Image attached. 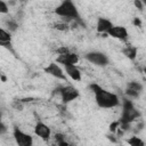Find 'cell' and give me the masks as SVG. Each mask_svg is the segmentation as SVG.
<instances>
[{
	"label": "cell",
	"instance_id": "obj_1",
	"mask_svg": "<svg viewBox=\"0 0 146 146\" xmlns=\"http://www.w3.org/2000/svg\"><path fill=\"white\" fill-rule=\"evenodd\" d=\"M90 89L95 95L96 104L102 108H113L119 106L120 99L116 94L111 92L97 83H91Z\"/></svg>",
	"mask_w": 146,
	"mask_h": 146
},
{
	"label": "cell",
	"instance_id": "obj_2",
	"mask_svg": "<svg viewBox=\"0 0 146 146\" xmlns=\"http://www.w3.org/2000/svg\"><path fill=\"white\" fill-rule=\"evenodd\" d=\"M54 13L63 18L78 21L80 18L79 9L73 0H62L60 3L54 9Z\"/></svg>",
	"mask_w": 146,
	"mask_h": 146
},
{
	"label": "cell",
	"instance_id": "obj_3",
	"mask_svg": "<svg viewBox=\"0 0 146 146\" xmlns=\"http://www.w3.org/2000/svg\"><path fill=\"white\" fill-rule=\"evenodd\" d=\"M140 116L139 111L135 107L133 103L130 99L124 98L122 102V114L121 119L119 121L120 124H130L135 120H137Z\"/></svg>",
	"mask_w": 146,
	"mask_h": 146
},
{
	"label": "cell",
	"instance_id": "obj_4",
	"mask_svg": "<svg viewBox=\"0 0 146 146\" xmlns=\"http://www.w3.org/2000/svg\"><path fill=\"white\" fill-rule=\"evenodd\" d=\"M55 92H58L60 95V98H62V102L64 104H68L73 100H75L76 98H79L80 96V92L79 90L73 87V86H64V87H59L58 89L54 90Z\"/></svg>",
	"mask_w": 146,
	"mask_h": 146
},
{
	"label": "cell",
	"instance_id": "obj_5",
	"mask_svg": "<svg viewBox=\"0 0 146 146\" xmlns=\"http://www.w3.org/2000/svg\"><path fill=\"white\" fill-rule=\"evenodd\" d=\"M84 57L88 62H90L96 66H106L110 63V59L106 56V54L102 51H90V52H87Z\"/></svg>",
	"mask_w": 146,
	"mask_h": 146
},
{
	"label": "cell",
	"instance_id": "obj_6",
	"mask_svg": "<svg viewBox=\"0 0 146 146\" xmlns=\"http://www.w3.org/2000/svg\"><path fill=\"white\" fill-rule=\"evenodd\" d=\"M13 137L18 146H32L33 145V138L31 135L22 131L19 128L15 127L13 130Z\"/></svg>",
	"mask_w": 146,
	"mask_h": 146
},
{
	"label": "cell",
	"instance_id": "obj_7",
	"mask_svg": "<svg viewBox=\"0 0 146 146\" xmlns=\"http://www.w3.org/2000/svg\"><path fill=\"white\" fill-rule=\"evenodd\" d=\"M43 71H44L47 74H49V75H51L52 78H55V79H58V80H62V81H66V74H65L64 70L59 66V64H58L57 62H51V63H49V64L43 68Z\"/></svg>",
	"mask_w": 146,
	"mask_h": 146
},
{
	"label": "cell",
	"instance_id": "obj_8",
	"mask_svg": "<svg viewBox=\"0 0 146 146\" xmlns=\"http://www.w3.org/2000/svg\"><path fill=\"white\" fill-rule=\"evenodd\" d=\"M107 35H110V36H112L114 39L121 40V41H125L129 38V32L122 25H113L110 29V31L107 32Z\"/></svg>",
	"mask_w": 146,
	"mask_h": 146
},
{
	"label": "cell",
	"instance_id": "obj_9",
	"mask_svg": "<svg viewBox=\"0 0 146 146\" xmlns=\"http://www.w3.org/2000/svg\"><path fill=\"white\" fill-rule=\"evenodd\" d=\"M34 133H35L39 138H41L42 140L47 141V140H49V138H50V136H51V129H50L49 125L46 124L44 122L38 121L36 124H35V127H34Z\"/></svg>",
	"mask_w": 146,
	"mask_h": 146
},
{
	"label": "cell",
	"instance_id": "obj_10",
	"mask_svg": "<svg viewBox=\"0 0 146 146\" xmlns=\"http://www.w3.org/2000/svg\"><path fill=\"white\" fill-rule=\"evenodd\" d=\"M56 62L58 64H62L63 66H66V65H73V64H78L79 62V57L74 52H71L70 50L66 51V52H63V54H59L58 57L56 58Z\"/></svg>",
	"mask_w": 146,
	"mask_h": 146
},
{
	"label": "cell",
	"instance_id": "obj_11",
	"mask_svg": "<svg viewBox=\"0 0 146 146\" xmlns=\"http://www.w3.org/2000/svg\"><path fill=\"white\" fill-rule=\"evenodd\" d=\"M143 89H144V87H143V84L140 82H138V81H131L127 86L125 95L128 97H131V98H137V97H139V95L143 91Z\"/></svg>",
	"mask_w": 146,
	"mask_h": 146
},
{
	"label": "cell",
	"instance_id": "obj_12",
	"mask_svg": "<svg viewBox=\"0 0 146 146\" xmlns=\"http://www.w3.org/2000/svg\"><path fill=\"white\" fill-rule=\"evenodd\" d=\"M64 72H65V74H66L70 79H72L73 81H80V80L82 79V73H81L80 68L76 66V64L64 66Z\"/></svg>",
	"mask_w": 146,
	"mask_h": 146
},
{
	"label": "cell",
	"instance_id": "obj_13",
	"mask_svg": "<svg viewBox=\"0 0 146 146\" xmlns=\"http://www.w3.org/2000/svg\"><path fill=\"white\" fill-rule=\"evenodd\" d=\"M113 26V23L105 17H99L97 19V24H96V30L98 33H104L107 34V32L110 31V29Z\"/></svg>",
	"mask_w": 146,
	"mask_h": 146
},
{
	"label": "cell",
	"instance_id": "obj_14",
	"mask_svg": "<svg viewBox=\"0 0 146 146\" xmlns=\"http://www.w3.org/2000/svg\"><path fill=\"white\" fill-rule=\"evenodd\" d=\"M11 43V33L6 29L0 27V46L2 47H10Z\"/></svg>",
	"mask_w": 146,
	"mask_h": 146
},
{
	"label": "cell",
	"instance_id": "obj_15",
	"mask_svg": "<svg viewBox=\"0 0 146 146\" xmlns=\"http://www.w3.org/2000/svg\"><path fill=\"white\" fill-rule=\"evenodd\" d=\"M122 52L131 60H135L137 57V47L135 46H125V48L122 50Z\"/></svg>",
	"mask_w": 146,
	"mask_h": 146
},
{
	"label": "cell",
	"instance_id": "obj_16",
	"mask_svg": "<svg viewBox=\"0 0 146 146\" xmlns=\"http://www.w3.org/2000/svg\"><path fill=\"white\" fill-rule=\"evenodd\" d=\"M6 27H7V29H6L7 31H9L10 33H13V32H16V31L18 30V24H17L16 21L9 19V21L6 22Z\"/></svg>",
	"mask_w": 146,
	"mask_h": 146
},
{
	"label": "cell",
	"instance_id": "obj_17",
	"mask_svg": "<svg viewBox=\"0 0 146 146\" xmlns=\"http://www.w3.org/2000/svg\"><path fill=\"white\" fill-rule=\"evenodd\" d=\"M127 143H128L130 146H144V145H145L144 140H141L139 137H136V136L130 137V138L127 140Z\"/></svg>",
	"mask_w": 146,
	"mask_h": 146
},
{
	"label": "cell",
	"instance_id": "obj_18",
	"mask_svg": "<svg viewBox=\"0 0 146 146\" xmlns=\"http://www.w3.org/2000/svg\"><path fill=\"white\" fill-rule=\"evenodd\" d=\"M55 137H56V141H57L58 145H60V146L68 145V143L65 141V137H64V135H62V133H56Z\"/></svg>",
	"mask_w": 146,
	"mask_h": 146
},
{
	"label": "cell",
	"instance_id": "obj_19",
	"mask_svg": "<svg viewBox=\"0 0 146 146\" xmlns=\"http://www.w3.org/2000/svg\"><path fill=\"white\" fill-rule=\"evenodd\" d=\"M9 7L5 0H0V14H8Z\"/></svg>",
	"mask_w": 146,
	"mask_h": 146
},
{
	"label": "cell",
	"instance_id": "obj_20",
	"mask_svg": "<svg viewBox=\"0 0 146 146\" xmlns=\"http://www.w3.org/2000/svg\"><path fill=\"white\" fill-rule=\"evenodd\" d=\"M133 5L137 9L139 10H144V7H145V2H143L141 0H133Z\"/></svg>",
	"mask_w": 146,
	"mask_h": 146
},
{
	"label": "cell",
	"instance_id": "obj_21",
	"mask_svg": "<svg viewBox=\"0 0 146 146\" xmlns=\"http://www.w3.org/2000/svg\"><path fill=\"white\" fill-rule=\"evenodd\" d=\"M54 27H55L56 30H59V31H67V30H68V25H67V24H64V23L56 24Z\"/></svg>",
	"mask_w": 146,
	"mask_h": 146
},
{
	"label": "cell",
	"instance_id": "obj_22",
	"mask_svg": "<svg viewBox=\"0 0 146 146\" xmlns=\"http://www.w3.org/2000/svg\"><path fill=\"white\" fill-rule=\"evenodd\" d=\"M8 131V128H7V125L0 120V136H3L6 132Z\"/></svg>",
	"mask_w": 146,
	"mask_h": 146
},
{
	"label": "cell",
	"instance_id": "obj_23",
	"mask_svg": "<svg viewBox=\"0 0 146 146\" xmlns=\"http://www.w3.org/2000/svg\"><path fill=\"white\" fill-rule=\"evenodd\" d=\"M133 25H135V26H138V27H140V26H141V22H140V19L136 17V18L133 19Z\"/></svg>",
	"mask_w": 146,
	"mask_h": 146
},
{
	"label": "cell",
	"instance_id": "obj_24",
	"mask_svg": "<svg viewBox=\"0 0 146 146\" xmlns=\"http://www.w3.org/2000/svg\"><path fill=\"white\" fill-rule=\"evenodd\" d=\"M116 128H119V121H117V122H114V123L111 124V130H112V131H115Z\"/></svg>",
	"mask_w": 146,
	"mask_h": 146
},
{
	"label": "cell",
	"instance_id": "obj_25",
	"mask_svg": "<svg viewBox=\"0 0 146 146\" xmlns=\"http://www.w3.org/2000/svg\"><path fill=\"white\" fill-rule=\"evenodd\" d=\"M1 116H2V113H1V111H0V120H1Z\"/></svg>",
	"mask_w": 146,
	"mask_h": 146
},
{
	"label": "cell",
	"instance_id": "obj_26",
	"mask_svg": "<svg viewBox=\"0 0 146 146\" xmlns=\"http://www.w3.org/2000/svg\"><path fill=\"white\" fill-rule=\"evenodd\" d=\"M18 1H25V0H18Z\"/></svg>",
	"mask_w": 146,
	"mask_h": 146
},
{
	"label": "cell",
	"instance_id": "obj_27",
	"mask_svg": "<svg viewBox=\"0 0 146 146\" xmlns=\"http://www.w3.org/2000/svg\"><path fill=\"white\" fill-rule=\"evenodd\" d=\"M141 1H143V2H145V0H141Z\"/></svg>",
	"mask_w": 146,
	"mask_h": 146
}]
</instances>
